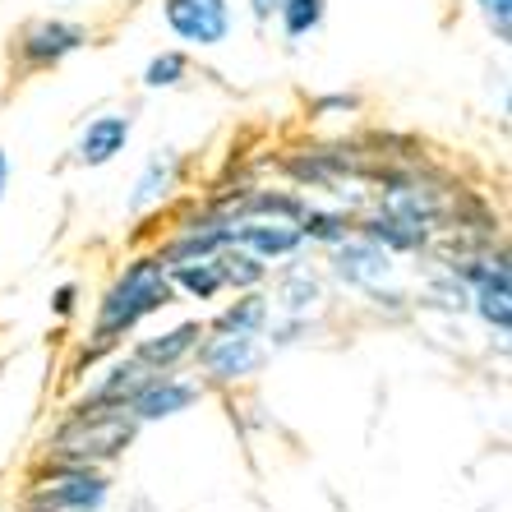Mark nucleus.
Returning <instances> with one entry per match:
<instances>
[{"label":"nucleus","mask_w":512,"mask_h":512,"mask_svg":"<svg viewBox=\"0 0 512 512\" xmlns=\"http://www.w3.org/2000/svg\"><path fill=\"white\" fill-rule=\"evenodd\" d=\"M328 273L319 263H310V254L300 250L286 263H277L268 277V305L273 314H319V305L328 300Z\"/></svg>","instance_id":"obj_9"},{"label":"nucleus","mask_w":512,"mask_h":512,"mask_svg":"<svg viewBox=\"0 0 512 512\" xmlns=\"http://www.w3.org/2000/svg\"><path fill=\"white\" fill-rule=\"evenodd\" d=\"M79 300H84V286L74 282V277H70V282H60L56 291H51V300H47L51 319H56V323H70L74 314H79Z\"/></svg>","instance_id":"obj_27"},{"label":"nucleus","mask_w":512,"mask_h":512,"mask_svg":"<svg viewBox=\"0 0 512 512\" xmlns=\"http://www.w3.org/2000/svg\"><path fill=\"white\" fill-rule=\"evenodd\" d=\"M134 139V111H102L74 134V148H70V162L84 171H102L111 167L116 157H125Z\"/></svg>","instance_id":"obj_10"},{"label":"nucleus","mask_w":512,"mask_h":512,"mask_svg":"<svg viewBox=\"0 0 512 512\" xmlns=\"http://www.w3.org/2000/svg\"><path fill=\"white\" fill-rule=\"evenodd\" d=\"M277 5H282V0H245V10H250V19H254L259 28H273Z\"/></svg>","instance_id":"obj_28"},{"label":"nucleus","mask_w":512,"mask_h":512,"mask_svg":"<svg viewBox=\"0 0 512 512\" xmlns=\"http://www.w3.org/2000/svg\"><path fill=\"white\" fill-rule=\"evenodd\" d=\"M323 333V319L319 314H273L263 323V346L268 351H291V346H305L310 337Z\"/></svg>","instance_id":"obj_23"},{"label":"nucleus","mask_w":512,"mask_h":512,"mask_svg":"<svg viewBox=\"0 0 512 512\" xmlns=\"http://www.w3.org/2000/svg\"><path fill=\"white\" fill-rule=\"evenodd\" d=\"M328 259H323V273H328V282L342 286V291H365V286H379V282H393L397 277V259L383 245H374V240H365L356 231V236H346L342 245H333V250H323Z\"/></svg>","instance_id":"obj_8"},{"label":"nucleus","mask_w":512,"mask_h":512,"mask_svg":"<svg viewBox=\"0 0 512 512\" xmlns=\"http://www.w3.org/2000/svg\"><path fill=\"white\" fill-rule=\"evenodd\" d=\"M10 176H14V162H10V153L0 148V203H5V190H10Z\"/></svg>","instance_id":"obj_29"},{"label":"nucleus","mask_w":512,"mask_h":512,"mask_svg":"<svg viewBox=\"0 0 512 512\" xmlns=\"http://www.w3.org/2000/svg\"><path fill=\"white\" fill-rule=\"evenodd\" d=\"M199 337H203V319L190 314V319H176L167 328H157V333H134V342L125 351L148 370H190Z\"/></svg>","instance_id":"obj_11"},{"label":"nucleus","mask_w":512,"mask_h":512,"mask_svg":"<svg viewBox=\"0 0 512 512\" xmlns=\"http://www.w3.org/2000/svg\"><path fill=\"white\" fill-rule=\"evenodd\" d=\"M203 397H208V388L190 370H153L139 383V393L125 402V411L139 425H162V420H176L185 411H194Z\"/></svg>","instance_id":"obj_7"},{"label":"nucleus","mask_w":512,"mask_h":512,"mask_svg":"<svg viewBox=\"0 0 512 512\" xmlns=\"http://www.w3.org/2000/svg\"><path fill=\"white\" fill-rule=\"evenodd\" d=\"M356 231L365 240H374V245H383L393 259H420V254L429 250V240H434V231H429L425 222H411V217H402V213H388V208H379V203H365V208H360Z\"/></svg>","instance_id":"obj_12"},{"label":"nucleus","mask_w":512,"mask_h":512,"mask_svg":"<svg viewBox=\"0 0 512 512\" xmlns=\"http://www.w3.org/2000/svg\"><path fill=\"white\" fill-rule=\"evenodd\" d=\"M480 19H485L489 37L499 42V47H508L512 42V0H476Z\"/></svg>","instance_id":"obj_26"},{"label":"nucleus","mask_w":512,"mask_h":512,"mask_svg":"<svg viewBox=\"0 0 512 512\" xmlns=\"http://www.w3.org/2000/svg\"><path fill=\"white\" fill-rule=\"evenodd\" d=\"M365 111V97L360 93H346V88H337V93H314L310 97V116L314 120H342V116H360Z\"/></svg>","instance_id":"obj_25"},{"label":"nucleus","mask_w":512,"mask_h":512,"mask_svg":"<svg viewBox=\"0 0 512 512\" xmlns=\"http://www.w3.org/2000/svg\"><path fill=\"white\" fill-rule=\"evenodd\" d=\"M296 227H300V236H305V245H314V250H333V245H342L346 236H356V208L310 199Z\"/></svg>","instance_id":"obj_16"},{"label":"nucleus","mask_w":512,"mask_h":512,"mask_svg":"<svg viewBox=\"0 0 512 512\" xmlns=\"http://www.w3.org/2000/svg\"><path fill=\"white\" fill-rule=\"evenodd\" d=\"M268 346L259 333H203L190 356V374L208 393H236L250 379H259L268 365Z\"/></svg>","instance_id":"obj_5"},{"label":"nucleus","mask_w":512,"mask_h":512,"mask_svg":"<svg viewBox=\"0 0 512 512\" xmlns=\"http://www.w3.org/2000/svg\"><path fill=\"white\" fill-rule=\"evenodd\" d=\"M139 429L143 425L125 406H93L70 397L42 439V457H60V462L79 466H116L134 448Z\"/></svg>","instance_id":"obj_2"},{"label":"nucleus","mask_w":512,"mask_h":512,"mask_svg":"<svg viewBox=\"0 0 512 512\" xmlns=\"http://www.w3.org/2000/svg\"><path fill=\"white\" fill-rule=\"evenodd\" d=\"M268 319H273L268 286H259V291H236V300H227L213 319H203V333H263Z\"/></svg>","instance_id":"obj_17"},{"label":"nucleus","mask_w":512,"mask_h":512,"mask_svg":"<svg viewBox=\"0 0 512 512\" xmlns=\"http://www.w3.org/2000/svg\"><path fill=\"white\" fill-rule=\"evenodd\" d=\"M171 305H180V300L167 277V263L157 259L153 250H143V254H134V259H125V268H120L107 282V291L97 296L88 337L111 346V351H120L143 323L157 319V314L171 310Z\"/></svg>","instance_id":"obj_1"},{"label":"nucleus","mask_w":512,"mask_h":512,"mask_svg":"<svg viewBox=\"0 0 512 512\" xmlns=\"http://www.w3.org/2000/svg\"><path fill=\"white\" fill-rule=\"evenodd\" d=\"M111 499L107 466H79L60 457H37L24 485V512H102Z\"/></svg>","instance_id":"obj_3"},{"label":"nucleus","mask_w":512,"mask_h":512,"mask_svg":"<svg viewBox=\"0 0 512 512\" xmlns=\"http://www.w3.org/2000/svg\"><path fill=\"white\" fill-rule=\"evenodd\" d=\"M180 180H185V157L176 148H153L143 157L139 176H134V190H130V213L143 217V213H157L176 199Z\"/></svg>","instance_id":"obj_14"},{"label":"nucleus","mask_w":512,"mask_h":512,"mask_svg":"<svg viewBox=\"0 0 512 512\" xmlns=\"http://www.w3.org/2000/svg\"><path fill=\"white\" fill-rule=\"evenodd\" d=\"M227 231H231V245L259 254L268 268L286 263L291 254H300V250H310L296 222H273V217H231Z\"/></svg>","instance_id":"obj_13"},{"label":"nucleus","mask_w":512,"mask_h":512,"mask_svg":"<svg viewBox=\"0 0 512 512\" xmlns=\"http://www.w3.org/2000/svg\"><path fill=\"white\" fill-rule=\"evenodd\" d=\"M56 5H84V0H56Z\"/></svg>","instance_id":"obj_30"},{"label":"nucleus","mask_w":512,"mask_h":512,"mask_svg":"<svg viewBox=\"0 0 512 512\" xmlns=\"http://www.w3.org/2000/svg\"><path fill=\"white\" fill-rule=\"evenodd\" d=\"M411 296H416V310H439L448 319H462L471 314V291L457 273H448L443 263H429L420 259V286H411Z\"/></svg>","instance_id":"obj_15"},{"label":"nucleus","mask_w":512,"mask_h":512,"mask_svg":"<svg viewBox=\"0 0 512 512\" xmlns=\"http://www.w3.org/2000/svg\"><path fill=\"white\" fill-rule=\"evenodd\" d=\"M471 314L480 319L485 333H494L499 342H508L512 337V277L476 286V291H471Z\"/></svg>","instance_id":"obj_19"},{"label":"nucleus","mask_w":512,"mask_h":512,"mask_svg":"<svg viewBox=\"0 0 512 512\" xmlns=\"http://www.w3.org/2000/svg\"><path fill=\"white\" fill-rule=\"evenodd\" d=\"M360 300H365L374 314H383V319H406V314H416V296H411V286H402L397 277L393 282H379V286H365Z\"/></svg>","instance_id":"obj_24"},{"label":"nucleus","mask_w":512,"mask_h":512,"mask_svg":"<svg viewBox=\"0 0 512 512\" xmlns=\"http://www.w3.org/2000/svg\"><path fill=\"white\" fill-rule=\"evenodd\" d=\"M217 268H222V282H227V291H259V286H268V277H273V268L259 259V254L240 250V245H222V250L213 254Z\"/></svg>","instance_id":"obj_22"},{"label":"nucleus","mask_w":512,"mask_h":512,"mask_svg":"<svg viewBox=\"0 0 512 512\" xmlns=\"http://www.w3.org/2000/svg\"><path fill=\"white\" fill-rule=\"evenodd\" d=\"M190 74H194L190 51L185 47H162V51H153V56L143 60L139 84H143V93H176V88L190 84Z\"/></svg>","instance_id":"obj_20"},{"label":"nucleus","mask_w":512,"mask_h":512,"mask_svg":"<svg viewBox=\"0 0 512 512\" xmlns=\"http://www.w3.org/2000/svg\"><path fill=\"white\" fill-rule=\"evenodd\" d=\"M93 47V28L70 14H33L14 28L10 37V70L19 79H37V74L60 70L65 60Z\"/></svg>","instance_id":"obj_4"},{"label":"nucleus","mask_w":512,"mask_h":512,"mask_svg":"<svg viewBox=\"0 0 512 512\" xmlns=\"http://www.w3.org/2000/svg\"><path fill=\"white\" fill-rule=\"evenodd\" d=\"M162 24L185 51H217L236 33L231 0H162Z\"/></svg>","instance_id":"obj_6"},{"label":"nucleus","mask_w":512,"mask_h":512,"mask_svg":"<svg viewBox=\"0 0 512 512\" xmlns=\"http://www.w3.org/2000/svg\"><path fill=\"white\" fill-rule=\"evenodd\" d=\"M167 277L176 286V300H194V305H213V300L227 296V282H222V268L217 259H185V263H167Z\"/></svg>","instance_id":"obj_18"},{"label":"nucleus","mask_w":512,"mask_h":512,"mask_svg":"<svg viewBox=\"0 0 512 512\" xmlns=\"http://www.w3.org/2000/svg\"><path fill=\"white\" fill-rule=\"evenodd\" d=\"M273 24L282 28L286 47H300V42H310V37L328 24V0H282Z\"/></svg>","instance_id":"obj_21"}]
</instances>
